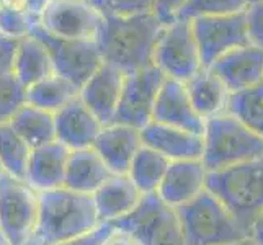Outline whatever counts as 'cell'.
I'll list each match as a JSON object with an SVG mask.
<instances>
[{
	"label": "cell",
	"mask_w": 263,
	"mask_h": 245,
	"mask_svg": "<svg viewBox=\"0 0 263 245\" xmlns=\"http://www.w3.org/2000/svg\"><path fill=\"white\" fill-rule=\"evenodd\" d=\"M162 30L164 25L152 12L129 16L105 13L95 44L105 64L131 74L152 66Z\"/></svg>",
	"instance_id": "1"
},
{
	"label": "cell",
	"mask_w": 263,
	"mask_h": 245,
	"mask_svg": "<svg viewBox=\"0 0 263 245\" xmlns=\"http://www.w3.org/2000/svg\"><path fill=\"white\" fill-rule=\"evenodd\" d=\"M30 34L46 48L54 74L64 77L79 88L103 64L95 41L58 38L43 30L40 25H36Z\"/></svg>",
	"instance_id": "9"
},
{
	"label": "cell",
	"mask_w": 263,
	"mask_h": 245,
	"mask_svg": "<svg viewBox=\"0 0 263 245\" xmlns=\"http://www.w3.org/2000/svg\"><path fill=\"white\" fill-rule=\"evenodd\" d=\"M249 0H188L175 20L192 22L203 16H222L246 12Z\"/></svg>",
	"instance_id": "30"
},
{
	"label": "cell",
	"mask_w": 263,
	"mask_h": 245,
	"mask_svg": "<svg viewBox=\"0 0 263 245\" xmlns=\"http://www.w3.org/2000/svg\"><path fill=\"white\" fill-rule=\"evenodd\" d=\"M79 90V87L70 84L64 77L52 74L26 88V103L54 115L69 102L77 98Z\"/></svg>",
	"instance_id": "26"
},
{
	"label": "cell",
	"mask_w": 263,
	"mask_h": 245,
	"mask_svg": "<svg viewBox=\"0 0 263 245\" xmlns=\"http://www.w3.org/2000/svg\"><path fill=\"white\" fill-rule=\"evenodd\" d=\"M165 79L167 77L154 66L124 74L120 103L113 123L131 126L139 131L152 123L157 93Z\"/></svg>",
	"instance_id": "10"
},
{
	"label": "cell",
	"mask_w": 263,
	"mask_h": 245,
	"mask_svg": "<svg viewBox=\"0 0 263 245\" xmlns=\"http://www.w3.org/2000/svg\"><path fill=\"white\" fill-rule=\"evenodd\" d=\"M26 103V90L13 74L0 76V124L8 123L12 116Z\"/></svg>",
	"instance_id": "31"
},
{
	"label": "cell",
	"mask_w": 263,
	"mask_h": 245,
	"mask_svg": "<svg viewBox=\"0 0 263 245\" xmlns=\"http://www.w3.org/2000/svg\"><path fill=\"white\" fill-rule=\"evenodd\" d=\"M61 2H70V4H88V0H61Z\"/></svg>",
	"instance_id": "45"
},
{
	"label": "cell",
	"mask_w": 263,
	"mask_h": 245,
	"mask_svg": "<svg viewBox=\"0 0 263 245\" xmlns=\"http://www.w3.org/2000/svg\"><path fill=\"white\" fill-rule=\"evenodd\" d=\"M246 23L250 44L263 51V0L249 4L246 10Z\"/></svg>",
	"instance_id": "33"
},
{
	"label": "cell",
	"mask_w": 263,
	"mask_h": 245,
	"mask_svg": "<svg viewBox=\"0 0 263 245\" xmlns=\"http://www.w3.org/2000/svg\"><path fill=\"white\" fill-rule=\"evenodd\" d=\"M0 7L7 8V10L20 12V13H30L28 0H0Z\"/></svg>",
	"instance_id": "39"
},
{
	"label": "cell",
	"mask_w": 263,
	"mask_h": 245,
	"mask_svg": "<svg viewBox=\"0 0 263 245\" xmlns=\"http://www.w3.org/2000/svg\"><path fill=\"white\" fill-rule=\"evenodd\" d=\"M51 0H28V5H30V13L34 16H41V13L44 12V8L48 7V4Z\"/></svg>",
	"instance_id": "41"
},
{
	"label": "cell",
	"mask_w": 263,
	"mask_h": 245,
	"mask_svg": "<svg viewBox=\"0 0 263 245\" xmlns=\"http://www.w3.org/2000/svg\"><path fill=\"white\" fill-rule=\"evenodd\" d=\"M110 175L113 174L92 147L69 150L64 177L66 188L77 193L93 195Z\"/></svg>",
	"instance_id": "22"
},
{
	"label": "cell",
	"mask_w": 263,
	"mask_h": 245,
	"mask_svg": "<svg viewBox=\"0 0 263 245\" xmlns=\"http://www.w3.org/2000/svg\"><path fill=\"white\" fill-rule=\"evenodd\" d=\"M103 245H138V243H136L129 235H126L120 231H115Z\"/></svg>",
	"instance_id": "40"
},
{
	"label": "cell",
	"mask_w": 263,
	"mask_h": 245,
	"mask_svg": "<svg viewBox=\"0 0 263 245\" xmlns=\"http://www.w3.org/2000/svg\"><path fill=\"white\" fill-rule=\"evenodd\" d=\"M16 44L18 41H12V40L4 38V36H0V76L12 74Z\"/></svg>",
	"instance_id": "37"
},
{
	"label": "cell",
	"mask_w": 263,
	"mask_h": 245,
	"mask_svg": "<svg viewBox=\"0 0 263 245\" xmlns=\"http://www.w3.org/2000/svg\"><path fill=\"white\" fill-rule=\"evenodd\" d=\"M103 124L79 97L54 113L56 141L69 150L92 147Z\"/></svg>",
	"instance_id": "17"
},
{
	"label": "cell",
	"mask_w": 263,
	"mask_h": 245,
	"mask_svg": "<svg viewBox=\"0 0 263 245\" xmlns=\"http://www.w3.org/2000/svg\"><path fill=\"white\" fill-rule=\"evenodd\" d=\"M103 15L88 4L51 0L40 16V26L52 36L95 41Z\"/></svg>",
	"instance_id": "12"
},
{
	"label": "cell",
	"mask_w": 263,
	"mask_h": 245,
	"mask_svg": "<svg viewBox=\"0 0 263 245\" xmlns=\"http://www.w3.org/2000/svg\"><path fill=\"white\" fill-rule=\"evenodd\" d=\"M250 239L257 245H263V210L257 216V219L253 221L250 228Z\"/></svg>",
	"instance_id": "38"
},
{
	"label": "cell",
	"mask_w": 263,
	"mask_h": 245,
	"mask_svg": "<svg viewBox=\"0 0 263 245\" xmlns=\"http://www.w3.org/2000/svg\"><path fill=\"white\" fill-rule=\"evenodd\" d=\"M185 88L193 108L204 121L222 115V110H226L229 92L210 69H201L195 77L185 82Z\"/></svg>",
	"instance_id": "24"
},
{
	"label": "cell",
	"mask_w": 263,
	"mask_h": 245,
	"mask_svg": "<svg viewBox=\"0 0 263 245\" xmlns=\"http://www.w3.org/2000/svg\"><path fill=\"white\" fill-rule=\"evenodd\" d=\"M185 245H226L250 237L226 206L204 188L192 201L175 208Z\"/></svg>",
	"instance_id": "4"
},
{
	"label": "cell",
	"mask_w": 263,
	"mask_h": 245,
	"mask_svg": "<svg viewBox=\"0 0 263 245\" xmlns=\"http://www.w3.org/2000/svg\"><path fill=\"white\" fill-rule=\"evenodd\" d=\"M67 157L69 149L58 141L31 149L23 180L36 193L64 186Z\"/></svg>",
	"instance_id": "19"
},
{
	"label": "cell",
	"mask_w": 263,
	"mask_h": 245,
	"mask_svg": "<svg viewBox=\"0 0 263 245\" xmlns=\"http://www.w3.org/2000/svg\"><path fill=\"white\" fill-rule=\"evenodd\" d=\"M12 74L25 90L54 74L52 62L46 48L34 36L30 34L18 41L13 56Z\"/></svg>",
	"instance_id": "23"
},
{
	"label": "cell",
	"mask_w": 263,
	"mask_h": 245,
	"mask_svg": "<svg viewBox=\"0 0 263 245\" xmlns=\"http://www.w3.org/2000/svg\"><path fill=\"white\" fill-rule=\"evenodd\" d=\"M106 13L129 16L152 12V0H105Z\"/></svg>",
	"instance_id": "34"
},
{
	"label": "cell",
	"mask_w": 263,
	"mask_h": 245,
	"mask_svg": "<svg viewBox=\"0 0 263 245\" xmlns=\"http://www.w3.org/2000/svg\"><path fill=\"white\" fill-rule=\"evenodd\" d=\"M0 245H7V242H5V239H4L2 232H0Z\"/></svg>",
	"instance_id": "46"
},
{
	"label": "cell",
	"mask_w": 263,
	"mask_h": 245,
	"mask_svg": "<svg viewBox=\"0 0 263 245\" xmlns=\"http://www.w3.org/2000/svg\"><path fill=\"white\" fill-rule=\"evenodd\" d=\"M252 2H260V0H249V4H252Z\"/></svg>",
	"instance_id": "47"
},
{
	"label": "cell",
	"mask_w": 263,
	"mask_h": 245,
	"mask_svg": "<svg viewBox=\"0 0 263 245\" xmlns=\"http://www.w3.org/2000/svg\"><path fill=\"white\" fill-rule=\"evenodd\" d=\"M141 141L142 146L156 150L170 162L201 160L203 157V136L167 124L149 123L141 129Z\"/></svg>",
	"instance_id": "18"
},
{
	"label": "cell",
	"mask_w": 263,
	"mask_h": 245,
	"mask_svg": "<svg viewBox=\"0 0 263 245\" xmlns=\"http://www.w3.org/2000/svg\"><path fill=\"white\" fill-rule=\"evenodd\" d=\"M142 193L128 175H110L92 195L100 224H113L129 214L141 201Z\"/></svg>",
	"instance_id": "21"
},
{
	"label": "cell",
	"mask_w": 263,
	"mask_h": 245,
	"mask_svg": "<svg viewBox=\"0 0 263 245\" xmlns=\"http://www.w3.org/2000/svg\"><path fill=\"white\" fill-rule=\"evenodd\" d=\"M186 2L188 0H152V13L162 25L167 26L175 22L178 12Z\"/></svg>",
	"instance_id": "36"
},
{
	"label": "cell",
	"mask_w": 263,
	"mask_h": 245,
	"mask_svg": "<svg viewBox=\"0 0 263 245\" xmlns=\"http://www.w3.org/2000/svg\"><path fill=\"white\" fill-rule=\"evenodd\" d=\"M141 147V131L120 123L103 126L92 146L106 168L115 175L128 174L136 152Z\"/></svg>",
	"instance_id": "16"
},
{
	"label": "cell",
	"mask_w": 263,
	"mask_h": 245,
	"mask_svg": "<svg viewBox=\"0 0 263 245\" xmlns=\"http://www.w3.org/2000/svg\"><path fill=\"white\" fill-rule=\"evenodd\" d=\"M229 93L242 92L263 80V51L252 46L235 48L222 54L208 67Z\"/></svg>",
	"instance_id": "13"
},
{
	"label": "cell",
	"mask_w": 263,
	"mask_h": 245,
	"mask_svg": "<svg viewBox=\"0 0 263 245\" xmlns=\"http://www.w3.org/2000/svg\"><path fill=\"white\" fill-rule=\"evenodd\" d=\"M204 188L250 234L253 221L263 210V156L228 168L206 172Z\"/></svg>",
	"instance_id": "3"
},
{
	"label": "cell",
	"mask_w": 263,
	"mask_h": 245,
	"mask_svg": "<svg viewBox=\"0 0 263 245\" xmlns=\"http://www.w3.org/2000/svg\"><path fill=\"white\" fill-rule=\"evenodd\" d=\"M152 66L167 79L178 80L181 84L203 69L190 22L175 20L164 26L154 49Z\"/></svg>",
	"instance_id": "8"
},
{
	"label": "cell",
	"mask_w": 263,
	"mask_h": 245,
	"mask_svg": "<svg viewBox=\"0 0 263 245\" xmlns=\"http://www.w3.org/2000/svg\"><path fill=\"white\" fill-rule=\"evenodd\" d=\"M206 168L201 160H175L170 165L157 188V195L164 203L178 208L204 190Z\"/></svg>",
	"instance_id": "20"
},
{
	"label": "cell",
	"mask_w": 263,
	"mask_h": 245,
	"mask_svg": "<svg viewBox=\"0 0 263 245\" xmlns=\"http://www.w3.org/2000/svg\"><path fill=\"white\" fill-rule=\"evenodd\" d=\"M226 245H257L255 242H253L250 237L243 239V240H239V242H234V243H226Z\"/></svg>",
	"instance_id": "43"
},
{
	"label": "cell",
	"mask_w": 263,
	"mask_h": 245,
	"mask_svg": "<svg viewBox=\"0 0 263 245\" xmlns=\"http://www.w3.org/2000/svg\"><path fill=\"white\" fill-rule=\"evenodd\" d=\"M0 174H4V172H2V165H0Z\"/></svg>",
	"instance_id": "48"
},
{
	"label": "cell",
	"mask_w": 263,
	"mask_h": 245,
	"mask_svg": "<svg viewBox=\"0 0 263 245\" xmlns=\"http://www.w3.org/2000/svg\"><path fill=\"white\" fill-rule=\"evenodd\" d=\"M152 121L172 126V128L185 129L199 136H203L206 123L196 113L192 102H190L185 84L172 79H165L159 90Z\"/></svg>",
	"instance_id": "14"
},
{
	"label": "cell",
	"mask_w": 263,
	"mask_h": 245,
	"mask_svg": "<svg viewBox=\"0 0 263 245\" xmlns=\"http://www.w3.org/2000/svg\"><path fill=\"white\" fill-rule=\"evenodd\" d=\"M168 165H170L168 159L160 156L156 150L142 146L136 152L126 175L129 177L134 186L138 188L142 195L156 193Z\"/></svg>",
	"instance_id": "27"
},
{
	"label": "cell",
	"mask_w": 263,
	"mask_h": 245,
	"mask_svg": "<svg viewBox=\"0 0 263 245\" xmlns=\"http://www.w3.org/2000/svg\"><path fill=\"white\" fill-rule=\"evenodd\" d=\"M124 74L110 64L100 66L79 90V98L103 126L115 121V113L120 103Z\"/></svg>",
	"instance_id": "15"
},
{
	"label": "cell",
	"mask_w": 263,
	"mask_h": 245,
	"mask_svg": "<svg viewBox=\"0 0 263 245\" xmlns=\"http://www.w3.org/2000/svg\"><path fill=\"white\" fill-rule=\"evenodd\" d=\"M30 152V146L15 133L10 123L0 124V165L4 174L23 180Z\"/></svg>",
	"instance_id": "29"
},
{
	"label": "cell",
	"mask_w": 263,
	"mask_h": 245,
	"mask_svg": "<svg viewBox=\"0 0 263 245\" xmlns=\"http://www.w3.org/2000/svg\"><path fill=\"white\" fill-rule=\"evenodd\" d=\"M88 5H92L97 12H100L102 15L106 13V5H105V0H88Z\"/></svg>",
	"instance_id": "42"
},
{
	"label": "cell",
	"mask_w": 263,
	"mask_h": 245,
	"mask_svg": "<svg viewBox=\"0 0 263 245\" xmlns=\"http://www.w3.org/2000/svg\"><path fill=\"white\" fill-rule=\"evenodd\" d=\"M226 110L263 139V80L242 92L229 93Z\"/></svg>",
	"instance_id": "28"
},
{
	"label": "cell",
	"mask_w": 263,
	"mask_h": 245,
	"mask_svg": "<svg viewBox=\"0 0 263 245\" xmlns=\"http://www.w3.org/2000/svg\"><path fill=\"white\" fill-rule=\"evenodd\" d=\"M23 245H43L38 239H36V237H31L28 242H26V243H23Z\"/></svg>",
	"instance_id": "44"
},
{
	"label": "cell",
	"mask_w": 263,
	"mask_h": 245,
	"mask_svg": "<svg viewBox=\"0 0 263 245\" xmlns=\"http://www.w3.org/2000/svg\"><path fill=\"white\" fill-rule=\"evenodd\" d=\"M115 231L116 229L113 228V224H98L95 229L56 245H103Z\"/></svg>",
	"instance_id": "35"
},
{
	"label": "cell",
	"mask_w": 263,
	"mask_h": 245,
	"mask_svg": "<svg viewBox=\"0 0 263 245\" xmlns=\"http://www.w3.org/2000/svg\"><path fill=\"white\" fill-rule=\"evenodd\" d=\"M203 157L206 172H214L263 156V139L231 115H217L204 123Z\"/></svg>",
	"instance_id": "5"
},
{
	"label": "cell",
	"mask_w": 263,
	"mask_h": 245,
	"mask_svg": "<svg viewBox=\"0 0 263 245\" xmlns=\"http://www.w3.org/2000/svg\"><path fill=\"white\" fill-rule=\"evenodd\" d=\"M190 25H192L203 69L210 67L222 54L250 44L246 12L222 16L195 18L190 22Z\"/></svg>",
	"instance_id": "11"
},
{
	"label": "cell",
	"mask_w": 263,
	"mask_h": 245,
	"mask_svg": "<svg viewBox=\"0 0 263 245\" xmlns=\"http://www.w3.org/2000/svg\"><path fill=\"white\" fill-rule=\"evenodd\" d=\"M92 195L61 186L38 193V219L33 237L43 245H56L79 237L98 225Z\"/></svg>",
	"instance_id": "2"
},
{
	"label": "cell",
	"mask_w": 263,
	"mask_h": 245,
	"mask_svg": "<svg viewBox=\"0 0 263 245\" xmlns=\"http://www.w3.org/2000/svg\"><path fill=\"white\" fill-rule=\"evenodd\" d=\"M40 25V18L31 13H20L0 7V36L7 40L20 41L30 36L31 30Z\"/></svg>",
	"instance_id": "32"
},
{
	"label": "cell",
	"mask_w": 263,
	"mask_h": 245,
	"mask_svg": "<svg viewBox=\"0 0 263 245\" xmlns=\"http://www.w3.org/2000/svg\"><path fill=\"white\" fill-rule=\"evenodd\" d=\"M8 123L15 133L28 144L30 149L41 147L44 144L56 141L54 115L40 110L30 103H25Z\"/></svg>",
	"instance_id": "25"
},
{
	"label": "cell",
	"mask_w": 263,
	"mask_h": 245,
	"mask_svg": "<svg viewBox=\"0 0 263 245\" xmlns=\"http://www.w3.org/2000/svg\"><path fill=\"white\" fill-rule=\"evenodd\" d=\"M38 193L25 180L0 174V232L7 245H23L34 235Z\"/></svg>",
	"instance_id": "7"
},
{
	"label": "cell",
	"mask_w": 263,
	"mask_h": 245,
	"mask_svg": "<svg viewBox=\"0 0 263 245\" xmlns=\"http://www.w3.org/2000/svg\"><path fill=\"white\" fill-rule=\"evenodd\" d=\"M113 228L138 245H185L175 208L162 201L157 193L142 195L138 206L115 221Z\"/></svg>",
	"instance_id": "6"
}]
</instances>
